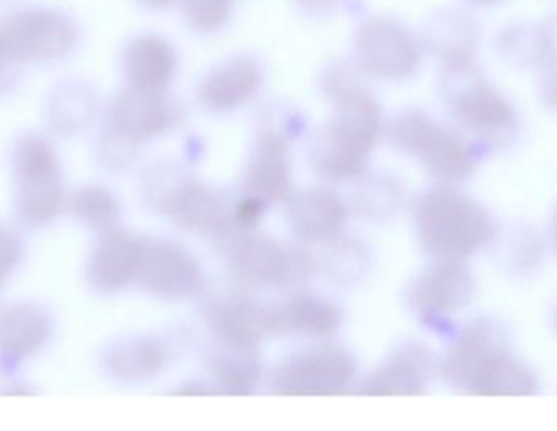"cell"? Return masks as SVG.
<instances>
[{
  "label": "cell",
  "mask_w": 557,
  "mask_h": 431,
  "mask_svg": "<svg viewBox=\"0 0 557 431\" xmlns=\"http://www.w3.org/2000/svg\"><path fill=\"white\" fill-rule=\"evenodd\" d=\"M331 94L337 103L336 123L326 136L318 139L313 159L317 168L330 178H349L359 172L375 143L379 106L363 88L347 80L334 81Z\"/></svg>",
  "instance_id": "6da1fadb"
},
{
  "label": "cell",
  "mask_w": 557,
  "mask_h": 431,
  "mask_svg": "<svg viewBox=\"0 0 557 431\" xmlns=\"http://www.w3.org/2000/svg\"><path fill=\"white\" fill-rule=\"evenodd\" d=\"M416 225L422 243L447 261L473 253L491 233L490 218L480 205L447 191L419 199Z\"/></svg>",
  "instance_id": "7a4b0ae2"
},
{
  "label": "cell",
  "mask_w": 557,
  "mask_h": 431,
  "mask_svg": "<svg viewBox=\"0 0 557 431\" xmlns=\"http://www.w3.org/2000/svg\"><path fill=\"white\" fill-rule=\"evenodd\" d=\"M445 373L473 393L487 396H522L535 390L532 375L491 347L483 332H471L448 354Z\"/></svg>",
  "instance_id": "3957f363"
},
{
  "label": "cell",
  "mask_w": 557,
  "mask_h": 431,
  "mask_svg": "<svg viewBox=\"0 0 557 431\" xmlns=\"http://www.w3.org/2000/svg\"><path fill=\"white\" fill-rule=\"evenodd\" d=\"M18 211L32 224H46L64 207L65 186L54 150L39 137H26L15 150Z\"/></svg>",
  "instance_id": "277c9868"
},
{
  "label": "cell",
  "mask_w": 557,
  "mask_h": 431,
  "mask_svg": "<svg viewBox=\"0 0 557 431\" xmlns=\"http://www.w3.org/2000/svg\"><path fill=\"white\" fill-rule=\"evenodd\" d=\"M75 39L74 23L54 10H23L0 25L5 58L15 61H58L71 52Z\"/></svg>",
  "instance_id": "5b68a950"
},
{
  "label": "cell",
  "mask_w": 557,
  "mask_h": 431,
  "mask_svg": "<svg viewBox=\"0 0 557 431\" xmlns=\"http://www.w3.org/2000/svg\"><path fill=\"white\" fill-rule=\"evenodd\" d=\"M356 375L354 358L339 347H320L290 358L278 368L277 393L290 396H330L346 390Z\"/></svg>",
  "instance_id": "8992f818"
},
{
  "label": "cell",
  "mask_w": 557,
  "mask_h": 431,
  "mask_svg": "<svg viewBox=\"0 0 557 431\" xmlns=\"http://www.w3.org/2000/svg\"><path fill=\"white\" fill-rule=\"evenodd\" d=\"M396 142L418 153L424 165L441 179H457L470 165L465 143L450 130L442 129L424 114L409 113L393 127Z\"/></svg>",
  "instance_id": "52a82bcc"
},
{
  "label": "cell",
  "mask_w": 557,
  "mask_h": 431,
  "mask_svg": "<svg viewBox=\"0 0 557 431\" xmlns=\"http://www.w3.org/2000/svg\"><path fill=\"white\" fill-rule=\"evenodd\" d=\"M232 266L245 282L278 287L304 277L310 270V259L304 254L284 250L271 238L250 237L235 248Z\"/></svg>",
  "instance_id": "ba28073f"
},
{
  "label": "cell",
  "mask_w": 557,
  "mask_h": 431,
  "mask_svg": "<svg viewBox=\"0 0 557 431\" xmlns=\"http://www.w3.org/2000/svg\"><path fill=\"white\" fill-rule=\"evenodd\" d=\"M146 253V241L124 231H107L88 263L91 286L107 293L124 289L140 276Z\"/></svg>",
  "instance_id": "9c48e42d"
},
{
  "label": "cell",
  "mask_w": 557,
  "mask_h": 431,
  "mask_svg": "<svg viewBox=\"0 0 557 431\" xmlns=\"http://www.w3.org/2000/svg\"><path fill=\"white\" fill-rule=\"evenodd\" d=\"M209 328L227 347L253 351L264 335L276 328L274 312H268L253 300L227 296L212 303L208 309Z\"/></svg>",
  "instance_id": "30bf717a"
},
{
  "label": "cell",
  "mask_w": 557,
  "mask_h": 431,
  "mask_svg": "<svg viewBox=\"0 0 557 431\" xmlns=\"http://www.w3.org/2000/svg\"><path fill=\"white\" fill-rule=\"evenodd\" d=\"M140 280L150 292L169 299H183L198 289L201 267L195 257L175 243H147Z\"/></svg>",
  "instance_id": "8fae6325"
},
{
  "label": "cell",
  "mask_w": 557,
  "mask_h": 431,
  "mask_svg": "<svg viewBox=\"0 0 557 431\" xmlns=\"http://www.w3.org/2000/svg\"><path fill=\"white\" fill-rule=\"evenodd\" d=\"M160 205L175 224L198 233H224L232 220L225 202L198 182L176 186L163 195Z\"/></svg>",
  "instance_id": "7c38bea8"
},
{
  "label": "cell",
  "mask_w": 557,
  "mask_h": 431,
  "mask_svg": "<svg viewBox=\"0 0 557 431\" xmlns=\"http://www.w3.org/2000/svg\"><path fill=\"white\" fill-rule=\"evenodd\" d=\"M172 111L162 93L129 90L121 94L111 111V130L114 136L139 142L159 136L169 127Z\"/></svg>",
  "instance_id": "4fadbf2b"
},
{
  "label": "cell",
  "mask_w": 557,
  "mask_h": 431,
  "mask_svg": "<svg viewBox=\"0 0 557 431\" xmlns=\"http://www.w3.org/2000/svg\"><path fill=\"white\" fill-rule=\"evenodd\" d=\"M471 283L468 274L454 261L429 269L412 287L411 299L419 312L445 315L460 309L470 299Z\"/></svg>",
  "instance_id": "5bb4252c"
},
{
  "label": "cell",
  "mask_w": 557,
  "mask_h": 431,
  "mask_svg": "<svg viewBox=\"0 0 557 431\" xmlns=\"http://www.w3.org/2000/svg\"><path fill=\"white\" fill-rule=\"evenodd\" d=\"M344 202L326 189H311L297 195L288 207L292 230L305 240H330L346 221Z\"/></svg>",
  "instance_id": "9a60e30c"
},
{
  "label": "cell",
  "mask_w": 557,
  "mask_h": 431,
  "mask_svg": "<svg viewBox=\"0 0 557 431\" xmlns=\"http://www.w3.org/2000/svg\"><path fill=\"white\" fill-rule=\"evenodd\" d=\"M49 335L45 313L32 305L0 309V357L10 364L23 360L42 347Z\"/></svg>",
  "instance_id": "2e32d148"
},
{
  "label": "cell",
  "mask_w": 557,
  "mask_h": 431,
  "mask_svg": "<svg viewBox=\"0 0 557 431\" xmlns=\"http://www.w3.org/2000/svg\"><path fill=\"white\" fill-rule=\"evenodd\" d=\"M173 67L169 46L152 36L134 39L124 52V74L133 90L162 93L172 80Z\"/></svg>",
  "instance_id": "e0dca14e"
},
{
  "label": "cell",
  "mask_w": 557,
  "mask_h": 431,
  "mask_svg": "<svg viewBox=\"0 0 557 431\" xmlns=\"http://www.w3.org/2000/svg\"><path fill=\"white\" fill-rule=\"evenodd\" d=\"M431 370V358L422 348L408 347L398 352L388 364L383 365L369 378L363 393L376 396L421 393Z\"/></svg>",
  "instance_id": "ac0fdd59"
},
{
  "label": "cell",
  "mask_w": 557,
  "mask_h": 431,
  "mask_svg": "<svg viewBox=\"0 0 557 431\" xmlns=\"http://www.w3.org/2000/svg\"><path fill=\"white\" fill-rule=\"evenodd\" d=\"M260 71L253 62H231L206 78L201 98L211 110H234L250 100L251 94L260 87Z\"/></svg>",
  "instance_id": "d6986e66"
},
{
  "label": "cell",
  "mask_w": 557,
  "mask_h": 431,
  "mask_svg": "<svg viewBox=\"0 0 557 431\" xmlns=\"http://www.w3.org/2000/svg\"><path fill=\"white\" fill-rule=\"evenodd\" d=\"M276 328L307 338H326L339 326V312L333 303L313 295H295L274 312Z\"/></svg>",
  "instance_id": "ffe728a7"
},
{
  "label": "cell",
  "mask_w": 557,
  "mask_h": 431,
  "mask_svg": "<svg viewBox=\"0 0 557 431\" xmlns=\"http://www.w3.org/2000/svg\"><path fill=\"white\" fill-rule=\"evenodd\" d=\"M383 38L379 29L372 38L366 39L362 54L363 64L369 71L382 77L399 78L411 74L418 64V51L408 36H403L398 29L382 28Z\"/></svg>",
  "instance_id": "44dd1931"
},
{
  "label": "cell",
  "mask_w": 557,
  "mask_h": 431,
  "mask_svg": "<svg viewBox=\"0 0 557 431\" xmlns=\"http://www.w3.org/2000/svg\"><path fill=\"white\" fill-rule=\"evenodd\" d=\"M248 186L260 201H278L287 195L290 172L285 163V142L277 134H268L261 140Z\"/></svg>",
  "instance_id": "7402d4cb"
},
{
  "label": "cell",
  "mask_w": 557,
  "mask_h": 431,
  "mask_svg": "<svg viewBox=\"0 0 557 431\" xmlns=\"http://www.w3.org/2000/svg\"><path fill=\"white\" fill-rule=\"evenodd\" d=\"M458 114L465 126L481 137H493L509 130L513 123L509 104L486 88L468 91L458 101Z\"/></svg>",
  "instance_id": "603a6c76"
},
{
  "label": "cell",
  "mask_w": 557,
  "mask_h": 431,
  "mask_svg": "<svg viewBox=\"0 0 557 431\" xmlns=\"http://www.w3.org/2000/svg\"><path fill=\"white\" fill-rule=\"evenodd\" d=\"M166 352L159 342L149 339L121 345L111 355V370L123 381H143L162 370Z\"/></svg>",
  "instance_id": "cb8c5ba5"
},
{
  "label": "cell",
  "mask_w": 557,
  "mask_h": 431,
  "mask_svg": "<svg viewBox=\"0 0 557 431\" xmlns=\"http://www.w3.org/2000/svg\"><path fill=\"white\" fill-rule=\"evenodd\" d=\"M211 370L218 381L235 393L250 390L260 378V364L251 354L250 348L224 345L222 351L212 355Z\"/></svg>",
  "instance_id": "d4e9b609"
},
{
  "label": "cell",
  "mask_w": 557,
  "mask_h": 431,
  "mask_svg": "<svg viewBox=\"0 0 557 431\" xmlns=\"http://www.w3.org/2000/svg\"><path fill=\"white\" fill-rule=\"evenodd\" d=\"M72 208L78 220L101 233L114 230L120 220V204L114 195L101 186H87L81 189L75 194Z\"/></svg>",
  "instance_id": "484cf974"
},
{
  "label": "cell",
  "mask_w": 557,
  "mask_h": 431,
  "mask_svg": "<svg viewBox=\"0 0 557 431\" xmlns=\"http://www.w3.org/2000/svg\"><path fill=\"white\" fill-rule=\"evenodd\" d=\"M231 0H186V13L199 28H218L228 13Z\"/></svg>",
  "instance_id": "4316f807"
},
{
  "label": "cell",
  "mask_w": 557,
  "mask_h": 431,
  "mask_svg": "<svg viewBox=\"0 0 557 431\" xmlns=\"http://www.w3.org/2000/svg\"><path fill=\"white\" fill-rule=\"evenodd\" d=\"M22 257V244L10 228L0 225V286L13 272Z\"/></svg>",
  "instance_id": "83f0119b"
},
{
  "label": "cell",
  "mask_w": 557,
  "mask_h": 431,
  "mask_svg": "<svg viewBox=\"0 0 557 431\" xmlns=\"http://www.w3.org/2000/svg\"><path fill=\"white\" fill-rule=\"evenodd\" d=\"M261 201L258 198L251 195L250 199H245L240 204L237 205L234 212V221L244 228L253 227L261 217Z\"/></svg>",
  "instance_id": "f1b7e54d"
},
{
  "label": "cell",
  "mask_w": 557,
  "mask_h": 431,
  "mask_svg": "<svg viewBox=\"0 0 557 431\" xmlns=\"http://www.w3.org/2000/svg\"><path fill=\"white\" fill-rule=\"evenodd\" d=\"M146 2L152 3V5H165L169 0H146Z\"/></svg>",
  "instance_id": "f546056e"
},
{
  "label": "cell",
  "mask_w": 557,
  "mask_h": 431,
  "mask_svg": "<svg viewBox=\"0 0 557 431\" xmlns=\"http://www.w3.org/2000/svg\"><path fill=\"white\" fill-rule=\"evenodd\" d=\"M3 59H7L5 52H3L2 45H0V65H2Z\"/></svg>",
  "instance_id": "4dcf8cb0"
},
{
  "label": "cell",
  "mask_w": 557,
  "mask_h": 431,
  "mask_svg": "<svg viewBox=\"0 0 557 431\" xmlns=\"http://www.w3.org/2000/svg\"><path fill=\"white\" fill-rule=\"evenodd\" d=\"M478 2H494V0H478Z\"/></svg>",
  "instance_id": "1f68e13d"
},
{
  "label": "cell",
  "mask_w": 557,
  "mask_h": 431,
  "mask_svg": "<svg viewBox=\"0 0 557 431\" xmlns=\"http://www.w3.org/2000/svg\"><path fill=\"white\" fill-rule=\"evenodd\" d=\"M556 241H557V227H556Z\"/></svg>",
  "instance_id": "d6a6232c"
}]
</instances>
